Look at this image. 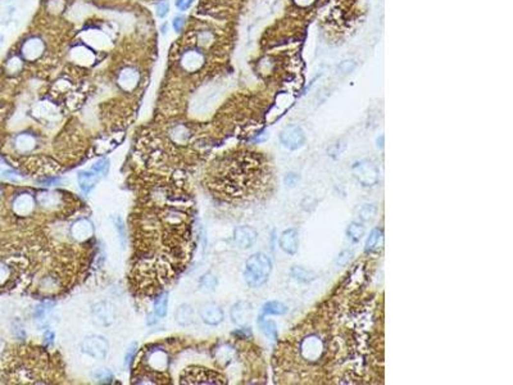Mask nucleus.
<instances>
[{"label": "nucleus", "mask_w": 513, "mask_h": 385, "mask_svg": "<svg viewBox=\"0 0 513 385\" xmlns=\"http://www.w3.org/2000/svg\"><path fill=\"white\" fill-rule=\"evenodd\" d=\"M272 271V261L267 254L254 253L248 258L244 279L250 288H259L266 283Z\"/></svg>", "instance_id": "obj_1"}, {"label": "nucleus", "mask_w": 513, "mask_h": 385, "mask_svg": "<svg viewBox=\"0 0 513 385\" xmlns=\"http://www.w3.org/2000/svg\"><path fill=\"white\" fill-rule=\"evenodd\" d=\"M353 175L362 186H373L378 181V168L369 159L355 162L352 167Z\"/></svg>", "instance_id": "obj_2"}, {"label": "nucleus", "mask_w": 513, "mask_h": 385, "mask_svg": "<svg viewBox=\"0 0 513 385\" xmlns=\"http://www.w3.org/2000/svg\"><path fill=\"white\" fill-rule=\"evenodd\" d=\"M81 349L86 355H91L96 359L106 358L107 353L109 351L108 340L102 335H90L86 336L81 343Z\"/></svg>", "instance_id": "obj_3"}, {"label": "nucleus", "mask_w": 513, "mask_h": 385, "mask_svg": "<svg viewBox=\"0 0 513 385\" xmlns=\"http://www.w3.org/2000/svg\"><path fill=\"white\" fill-rule=\"evenodd\" d=\"M281 144L289 150H296V149L302 148L304 143H306V134L303 131V128L296 125H290L285 127L280 135Z\"/></svg>", "instance_id": "obj_4"}, {"label": "nucleus", "mask_w": 513, "mask_h": 385, "mask_svg": "<svg viewBox=\"0 0 513 385\" xmlns=\"http://www.w3.org/2000/svg\"><path fill=\"white\" fill-rule=\"evenodd\" d=\"M94 323L100 326H109L114 321V307L108 302H100L92 308Z\"/></svg>", "instance_id": "obj_5"}, {"label": "nucleus", "mask_w": 513, "mask_h": 385, "mask_svg": "<svg viewBox=\"0 0 513 385\" xmlns=\"http://www.w3.org/2000/svg\"><path fill=\"white\" fill-rule=\"evenodd\" d=\"M256 231L250 226H239L234 231L235 244L241 249L253 247V244L256 241Z\"/></svg>", "instance_id": "obj_6"}, {"label": "nucleus", "mask_w": 513, "mask_h": 385, "mask_svg": "<svg viewBox=\"0 0 513 385\" xmlns=\"http://www.w3.org/2000/svg\"><path fill=\"white\" fill-rule=\"evenodd\" d=\"M200 317L207 325L216 326L224 321V311L218 304L208 302L200 308Z\"/></svg>", "instance_id": "obj_7"}, {"label": "nucleus", "mask_w": 513, "mask_h": 385, "mask_svg": "<svg viewBox=\"0 0 513 385\" xmlns=\"http://www.w3.org/2000/svg\"><path fill=\"white\" fill-rule=\"evenodd\" d=\"M280 248L287 254H295L299 248V233L296 229H287L280 237Z\"/></svg>", "instance_id": "obj_8"}, {"label": "nucleus", "mask_w": 513, "mask_h": 385, "mask_svg": "<svg viewBox=\"0 0 513 385\" xmlns=\"http://www.w3.org/2000/svg\"><path fill=\"white\" fill-rule=\"evenodd\" d=\"M252 306L248 302H239L231 308V320L239 326L247 325L252 319Z\"/></svg>", "instance_id": "obj_9"}, {"label": "nucleus", "mask_w": 513, "mask_h": 385, "mask_svg": "<svg viewBox=\"0 0 513 385\" xmlns=\"http://www.w3.org/2000/svg\"><path fill=\"white\" fill-rule=\"evenodd\" d=\"M92 233H94L92 224L89 220H85V218L76 221L73 226L71 227V234L77 240H86L87 237H91Z\"/></svg>", "instance_id": "obj_10"}, {"label": "nucleus", "mask_w": 513, "mask_h": 385, "mask_svg": "<svg viewBox=\"0 0 513 385\" xmlns=\"http://www.w3.org/2000/svg\"><path fill=\"white\" fill-rule=\"evenodd\" d=\"M77 180H79L80 188L84 193H90L92 189L95 188L96 182L99 180V174L95 171H80L77 175Z\"/></svg>", "instance_id": "obj_11"}, {"label": "nucleus", "mask_w": 513, "mask_h": 385, "mask_svg": "<svg viewBox=\"0 0 513 385\" xmlns=\"http://www.w3.org/2000/svg\"><path fill=\"white\" fill-rule=\"evenodd\" d=\"M43 50V43L37 39H31L23 44L22 54L26 59H35Z\"/></svg>", "instance_id": "obj_12"}, {"label": "nucleus", "mask_w": 513, "mask_h": 385, "mask_svg": "<svg viewBox=\"0 0 513 385\" xmlns=\"http://www.w3.org/2000/svg\"><path fill=\"white\" fill-rule=\"evenodd\" d=\"M290 275H291V277H293L294 280L304 284L312 283V281H314V280L317 279L316 273L311 270H307V268H304V267L302 266H294L293 268H291V271H290Z\"/></svg>", "instance_id": "obj_13"}, {"label": "nucleus", "mask_w": 513, "mask_h": 385, "mask_svg": "<svg viewBox=\"0 0 513 385\" xmlns=\"http://www.w3.org/2000/svg\"><path fill=\"white\" fill-rule=\"evenodd\" d=\"M194 317V311L188 304H182L178 307L177 312H176V320H177L178 325L188 326L190 325Z\"/></svg>", "instance_id": "obj_14"}, {"label": "nucleus", "mask_w": 513, "mask_h": 385, "mask_svg": "<svg viewBox=\"0 0 513 385\" xmlns=\"http://www.w3.org/2000/svg\"><path fill=\"white\" fill-rule=\"evenodd\" d=\"M138 79L139 75L136 71H134V69H125V71L122 72L121 77H119V84H121V86L123 89L130 90L136 85Z\"/></svg>", "instance_id": "obj_15"}, {"label": "nucleus", "mask_w": 513, "mask_h": 385, "mask_svg": "<svg viewBox=\"0 0 513 385\" xmlns=\"http://www.w3.org/2000/svg\"><path fill=\"white\" fill-rule=\"evenodd\" d=\"M365 226H363L361 222H355V221L349 225L348 229H346V235H348L349 239L352 241H354V243L361 240V239L365 237Z\"/></svg>", "instance_id": "obj_16"}, {"label": "nucleus", "mask_w": 513, "mask_h": 385, "mask_svg": "<svg viewBox=\"0 0 513 385\" xmlns=\"http://www.w3.org/2000/svg\"><path fill=\"white\" fill-rule=\"evenodd\" d=\"M287 312V307L281 302H268L262 308L263 315H285Z\"/></svg>", "instance_id": "obj_17"}, {"label": "nucleus", "mask_w": 513, "mask_h": 385, "mask_svg": "<svg viewBox=\"0 0 513 385\" xmlns=\"http://www.w3.org/2000/svg\"><path fill=\"white\" fill-rule=\"evenodd\" d=\"M201 60H203V58H201L200 54L197 53L195 50H191V52L185 54L182 62H184V66L186 67V68L190 69V71H194L198 67H200Z\"/></svg>", "instance_id": "obj_18"}, {"label": "nucleus", "mask_w": 513, "mask_h": 385, "mask_svg": "<svg viewBox=\"0 0 513 385\" xmlns=\"http://www.w3.org/2000/svg\"><path fill=\"white\" fill-rule=\"evenodd\" d=\"M32 206V198L28 197V195H23V197H20L16 201V203H14V209H16L17 213L26 214L31 211Z\"/></svg>", "instance_id": "obj_19"}, {"label": "nucleus", "mask_w": 513, "mask_h": 385, "mask_svg": "<svg viewBox=\"0 0 513 385\" xmlns=\"http://www.w3.org/2000/svg\"><path fill=\"white\" fill-rule=\"evenodd\" d=\"M382 240V230L381 229H373L371 231L370 237H367V241H366V250L367 252H371V250L376 249V248L380 245Z\"/></svg>", "instance_id": "obj_20"}, {"label": "nucleus", "mask_w": 513, "mask_h": 385, "mask_svg": "<svg viewBox=\"0 0 513 385\" xmlns=\"http://www.w3.org/2000/svg\"><path fill=\"white\" fill-rule=\"evenodd\" d=\"M167 307H168V293H163L155 299L154 302V312L158 317H165L167 315Z\"/></svg>", "instance_id": "obj_21"}, {"label": "nucleus", "mask_w": 513, "mask_h": 385, "mask_svg": "<svg viewBox=\"0 0 513 385\" xmlns=\"http://www.w3.org/2000/svg\"><path fill=\"white\" fill-rule=\"evenodd\" d=\"M259 327H260V330L264 332V335H267L272 340H275L277 338V326H276V324L273 323V321L263 320L262 317H260Z\"/></svg>", "instance_id": "obj_22"}, {"label": "nucleus", "mask_w": 513, "mask_h": 385, "mask_svg": "<svg viewBox=\"0 0 513 385\" xmlns=\"http://www.w3.org/2000/svg\"><path fill=\"white\" fill-rule=\"evenodd\" d=\"M217 277L212 275L211 272H208L200 279V289L204 292H213L217 287Z\"/></svg>", "instance_id": "obj_23"}, {"label": "nucleus", "mask_w": 513, "mask_h": 385, "mask_svg": "<svg viewBox=\"0 0 513 385\" xmlns=\"http://www.w3.org/2000/svg\"><path fill=\"white\" fill-rule=\"evenodd\" d=\"M50 306H53V302H44L43 304H40L39 307H36L33 317H35V320H36L40 325L45 321V317L48 316V313H49L50 311Z\"/></svg>", "instance_id": "obj_24"}, {"label": "nucleus", "mask_w": 513, "mask_h": 385, "mask_svg": "<svg viewBox=\"0 0 513 385\" xmlns=\"http://www.w3.org/2000/svg\"><path fill=\"white\" fill-rule=\"evenodd\" d=\"M113 222H114L115 230H117V233H118V237H119V240H121L122 248H126L127 237H126V227H125V224H123V220H122L119 216H115V217H113Z\"/></svg>", "instance_id": "obj_25"}, {"label": "nucleus", "mask_w": 513, "mask_h": 385, "mask_svg": "<svg viewBox=\"0 0 513 385\" xmlns=\"http://www.w3.org/2000/svg\"><path fill=\"white\" fill-rule=\"evenodd\" d=\"M376 211L377 209L373 204H363L362 208L359 209V217L362 221H370L375 217Z\"/></svg>", "instance_id": "obj_26"}, {"label": "nucleus", "mask_w": 513, "mask_h": 385, "mask_svg": "<svg viewBox=\"0 0 513 385\" xmlns=\"http://www.w3.org/2000/svg\"><path fill=\"white\" fill-rule=\"evenodd\" d=\"M307 347H303V348H310V351L307 349V351H303V352H307V357L308 358H314V357H317L319 353V347H321V344H319L318 340H307Z\"/></svg>", "instance_id": "obj_27"}, {"label": "nucleus", "mask_w": 513, "mask_h": 385, "mask_svg": "<svg viewBox=\"0 0 513 385\" xmlns=\"http://www.w3.org/2000/svg\"><path fill=\"white\" fill-rule=\"evenodd\" d=\"M92 376H94L95 380H98V382L100 383H109L112 382L113 379L112 372L107 369H96L95 371H94V374H92Z\"/></svg>", "instance_id": "obj_28"}, {"label": "nucleus", "mask_w": 513, "mask_h": 385, "mask_svg": "<svg viewBox=\"0 0 513 385\" xmlns=\"http://www.w3.org/2000/svg\"><path fill=\"white\" fill-rule=\"evenodd\" d=\"M136 351H138V344H136V343H131L130 347L127 348V351H126V355H125V367L126 369H128L130 365H131L132 359H134V357H135V355H136Z\"/></svg>", "instance_id": "obj_29"}, {"label": "nucleus", "mask_w": 513, "mask_h": 385, "mask_svg": "<svg viewBox=\"0 0 513 385\" xmlns=\"http://www.w3.org/2000/svg\"><path fill=\"white\" fill-rule=\"evenodd\" d=\"M109 168V161L108 159H100L92 166V171H95L99 175H106L108 172Z\"/></svg>", "instance_id": "obj_30"}, {"label": "nucleus", "mask_w": 513, "mask_h": 385, "mask_svg": "<svg viewBox=\"0 0 513 385\" xmlns=\"http://www.w3.org/2000/svg\"><path fill=\"white\" fill-rule=\"evenodd\" d=\"M352 257H353L352 250H344V252H342V253L339 254V257H338L336 264L339 265V266H345L349 261L352 260Z\"/></svg>", "instance_id": "obj_31"}, {"label": "nucleus", "mask_w": 513, "mask_h": 385, "mask_svg": "<svg viewBox=\"0 0 513 385\" xmlns=\"http://www.w3.org/2000/svg\"><path fill=\"white\" fill-rule=\"evenodd\" d=\"M300 178H299V175H296V174H293V172H290V174H287L286 176H285V184L289 185V186H295L298 182H299Z\"/></svg>", "instance_id": "obj_32"}, {"label": "nucleus", "mask_w": 513, "mask_h": 385, "mask_svg": "<svg viewBox=\"0 0 513 385\" xmlns=\"http://www.w3.org/2000/svg\"><path fill=\"white\" fill-rule=\"evenodd\" d=\"M184 25H185V18H184V17H181V16L174 17L173 22H172V26H173L174 31H177V32H178V31H181V29H182V27H184Z\"/></svg>", "instance_id": "obj_33"}, {"label": "nucleus", "mask_w": 513, "mask_h": 385, "mask_svg": "<svg viewBox=\"0 0 513 385\" xmlns=\"http://www.w3.org/2000/svg\"><path fill=\"white\" fill-rule=\"evenodd\" d=\"M194 0H176V7L180 10H186L191 7Z\"/></svg>", "instance_id": "obj_34"}, {"label": "nucleus", "mask_w": 513, "mask_h": 385, "mask_svg": "<svg viewBox=\"0 0 513 385\" xmlns=\"http://www.w3.org/2000/svg\"><path fill=\"white\" fill-rule=\"evenodd\" d=\"M167 13H168V4L165 3V1H162L161 4H158V7H157V14H158V17L163 18V17H165Z\"/></svg>", "instance_id": "obj_35"}, {"label": "nucleus", "mask_w": 513, "mask_h": 385, "mask_svg": "<svg viewBox=\"0 0 513 385\" xmlns=\"http://www.w3.org/2000/svg\"><path fill=\"white\" fill-rule=\"evenodd\" d=\"M53 339H54V334L48 330V331L45 332V335H44V342H45V344H52V343H53Z\"/></svg>", "instance_id": "obj_36"}, {"label": "nucleus", "mask_w": 513, "mask_h": 385, "mask_svg": "<svg viewBox=\"0 0 513 385\" xmlns=\"http://www.w3.org/2000/svg\"><path fill=\"white\" fill-rule=\"evenodd\" d=\"M211 33L209 32H201V35L199 36V40H200V43L203 41V44H207L209 40H211Z\"/></svg>", "instance_id": "obj_37"}]
</instances>
